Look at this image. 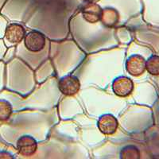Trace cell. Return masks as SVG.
Wrapping results in <instances>:
<instances>
[{"mask_svg": "<svg viewBox=\"0 0 159 159\" xmlns=\"http://www.w3.org/2000/svg\"><path fill=\"white\" fill-rule=\"evenodd\" d=\"M83 1H85V2H92L93 0H83Z\"/></svg>", "mask_w": 159, "mask_h": 159, "instance_id": "4fadbf2b", "label": "cell"}, {"mask_svg": "<svg viewBox=\"0 0 159 159\" xmlns=\"http://www.w3.org/2000/svg\"><path fill=\"white\" fill-rule=\"evenodd\" d=\"M112 91L119 97L126 98L130 96L134 91V82L127 76H119L112 83Z\"/></svg>", "mask_w": 159, "mask_h": 159, "instance_id": "7a4b0ae2", "label": "cell"}, {"mask_svg": "<svg viewBox=\"0 0 159 159\" xmlns=\"http://www.w3.org/2000/svg\"><path fill=\"white\" fill-rule=\"evenodd\" d=\"M46 39L42 33L32 30L25 34L24 38V45L25 48L32 52H38L45 48Z\"/></svg>", "mask_w": 159, "mask_h": 159, "instance_id": "6da1fadb", "label": "cell"}, {"mask_svg": "<svg viewBox=\"0 0 159 159\" xmlns=\"http://www.w3.org/2000/svg\"><path fill=\"white\" fill-rule=\"evenodd\" d=\"M120 158L122 159H139L140 158V151L135 146L129 145L123 147L119 153Z\"/></svg>", "mask_w": 159, "mask_h": 159, "instance_id": "9c48e42d", "label": "cell"}, {"mask_svg": "<svg viewBox=\"0 0 159 159\" xmlns=\"http://www.w3.org/2000/svg\"><path fill=\"white\" fill-rule=\"evenodd\" d=\"M146 70L152 76H159V56L153 55L146 61Z\"/></svg>", "mask_w": 159, "mask_h": 159, "instance_id": "30bf717a", "label": "cell"}, {"mask_svg": "<svg viewBox=\"0 0 159 159\" xmlns=\"http://www.w3.org/2000/svg\"><path fill=\"white\" fill-rule=\"evenodd\" d=\"M17 150L21 155L30 157L36 153L38 150V143L32 136H22L17 141Z\"/></svg>", "mask_w": 159, "mask_h": 159, "instance_id": "8992f818", "label": "cell"}, {"mask_svg": "<svg viewBox=\"0 0 159 159\" xmlns=\"http://www.w3.org/2000/svg\"><path fill=\"white\" fill-rule=\"evenodd\" d=\"M103 10L96 4H88L82 10V15L89 23H96L101 21L103 15Z\"/></svg>", "mask_w": 159, "mask_h": 159, "instance_id": "ba28073f", "label": "cell"}, {"mask_svg": "<svg viewBox=\"0 0 159 159\" xmlns=\"http://www.w3.org/2000/svg\"><path fill=\"white\" fill-rule=\"evenodd\" d=\"M13 109L11 103L6 99H0V121H7L11 118Z\"/></svg>", "mask_w": 159, "mask_h": 159, "instance_id": "8fae6325", "label": "cell"}, {"mask_svg": "<svg viewBox=\"0 0 159 159\" xmlns=\"http://www.w3.org/2000/svg\"><path fill=\"white\" fill-rule=\"evenodd\" d=\"M25 36V29L22 25L11 23L7 26L5 33V39L11 44H18L23 40Z\"/></svg>", "mask_w": 159, "mask_h": 159, "instance_id": "52a82bcc", "label": "cell"}, {"mask_svg": "<svg viewBox=\"0 0 159 159\" xmlns=\"http://www.w3.org/2000/svg\"><path fill=\"white\" fill-rule=\"evenodd\" d=\"M126 70L133 76H142L146 71V60L141 55H131L126 61Z\"/></svg>", "mask_w": 159, "mask_h": 159, "instance_id": "277c9868", "label": "cell"}, {"mask_svg": "<svg viewBox=\"0 0 159 159\" xmlns=\"http://www.w3.org/2000/svg\"><path fill=\"white\" fill-rule=\"evenodd\" d=\"M7 157H9L10 158H13V157H11V154H8L7 152H0V158H8Z\"/></svg>", "mask_w": 159, "mask_h": 159, "instance_id": "7c38bea8", "label": "cell"}, {"mask_svg": "<svg viewBox=\"0 0 159 159\" xmlns=\"http://www.w3.org/2000/svg\"><path fill=\"white\" fill-rule=\"evenodd\" d=\"M58 89L65 96H73L79 92L80 89V82L76 76L67 75L59 80Z\"/></svg>", "mask_w": 159, "mask_h": 159, "instance_id": "3957f363", "label": "cell"}, {"mask_svg": "<svg viewBox=\"0 0 159 159\" xmlns=\"http://www.w3.org/2000/svg\"><path fill=\"white\" fill-rule=\"evenodd\" d=\"M97 127L102 134L112 135L117 131L119 123L117 119L111 114H104L98 120Z\"/></svg>", "mask_w": 159, "mask_h": 159, "instance_id": "5b68a950", "label": "cell"}]
</instances>
